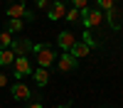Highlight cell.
I'll list each match as a JSON object with an SVG mask.
<instances>
[{
    "label": "cell",
    "instance_id": "cell-9",
    "mask_svg": "<svg viewBox=\"0 0 123 108\" xmlns=\"http://www.w3.org/2000/svg\"><path fill=\"white\" fill-rule=\"evenodd\" d=\"M57 44L64 49V52H71V47L76 44V39H74V34L71 32H59V37H57Z\"/></svg>",
    "mask_w": 123,
    "mask_h": 108
},
{
    "label": "cell",
    "instance_id": "cell-16",
    "mask_svg": "<svg viewBox=\"0 0 123 108\" xmlns=\"http://www.w3.org/2000/svg\"><path fill=\"white\" fill-rule=\"evenodd\" d=\"M64 17L69 20V22H76V20L81 17V12H79V10H76V7H69V10H67V15H64Z\"/></svg>",
    "mask_w": 123,
    "mask_h": 108
},
{
    "label": "cell",
    "instance_id": "cell-14",
    "mask_svg": "<svg viewBox=\"0 0 123 108\" xmlns=\"http://www.w3.org/2000/svg\"><path fill=\"white\" fill-rule=\"evenodd\" d=\"M106 15H108V25L113 27V29H121V20H118V10L113 7V10H108Z\"/></svg>",
    "mask_w": 123,
    "mask_h": 108
},
{
    "label": "cell",
    "instance_id": "cell-8",
    "mask_svg": "<svg viewBox=\"0 0 123 108\" xmlns=\"http://www.w3.org/2000/svg\"><path fill=\"white\" fill-rule=\"evenodd\" d=\"M57 64H59V71H74V69H76V59L71 57L69 52H64L57 59Z\"/></svg>",
    "mask_w": 123,
    "mask_h": 108
},
{
    "label": "cell",
    "instance_id": "cell-7",
    "mask_svg": "<svg viewBox=\"0 0 123 108\" xmlns=\"http://www.w3.org/2000/svg\"><path fill=\"white\" fill-rule=\"evenodd\" d=\"M67 15V5L62 3V0H54L52 5H49V10H47V17L52 20V22H57V20H62Z\"/></svg>",
    "mask_w": 123,
    "mask_h": 108
},
{
    "label": "cell",
    "instance_id": "cell-18",
    "mask_svg": "<svg viewBox=\"0 0 123 108\" xmlns=\"http://www.w3.org/2000/svg\"><path fill=\"white\" fill-rule=\"evenodd\" d=\"M71 3H74V7L79 10V12H81V10H86V7H89V0H71Z\"/></svg>",
    "mask_w": 123,
    "mask_h": 108
},
{
    "label": "cell",
    "instance_id": "cell-13",
    "mask_svg": "<svg viewBox=\"0 0 123 108\" xmlns=\"http://www.w3.org/2000/svg\"><path fill=\"white\" fill-rule=\"evenodd\" d=\"M5 27H7V32L12 34V32H20V29L25 27V22H22V20H10V17H7V22H5Z\"/></svg>",
    "mask_w": 123,
    "mask_h": 108
},
{
    "label": "cell",
    "instance_id": "cell-12",
    "mask_svg": "<svg viewBox=\"0 0 123 108\" xmlns=\"http://www.w3.org/2000/svg\"><path fill=\"white\" fill-rule=\"evenodd\" d=\"M15 62V54L10 49H0V66H10Z\"/></svg>",
    "mask_w": 123,
    "mask_h": 108
},
{
    "label": "cell",
    "instance_id": "cell-1",
    "mask_svg": "<svg viewBox=\"0 0 123 108\" xmlns=\"http://www.w3.org/2000/svg\"><path fill=\"white\" fill-rule=\"evenodd\" d=\"M32 54L37 59V66H42V69L54 64V47L52 44H32Z\"/></svg>",
    "mask_w": 123,
    "mask_h": 108
},
{
    "label": "cell",
    "instance_id": "cell-19",
    "mask_svg": "<svg viewBox=\"0 0 123 108\" xmlns=\"http://www.w3.org/2000/svg\"><path fill=\"white\" fill-rule=\"evenodd\" d=\"M84 42L89 44V49H91V47H96V42H94V37H91V32H84Z\"/></svg>",
    "mask_w": 123,
    "mask_h": 108
},
{
    "label": "cell",
    "instance_id": "cell-3",
    "mask_svg": "<svg viewBox=\"0 0 123 108\" xmlns=\"http://www.w3.org/2000/svg\"><path fill=\"white\" fill-rule=\"evenodd\" d=\"M81 20H84V29L86 32H91V27H96V25H101L104 22V12L101 10H91V7H86V10H81Z\"/></svg>",
    "mask_w": 123,
    "mask_h": 108
},
{
    "label": "cell",
    "instance_id": "cell-11",
    "mask_svg": "<svg viewBox=\"0 0 123 108\" xmlns=\"http://www.w3.org/2000/svg\"><path fill=\"white\" fill-rule=\"evenodd\" d=\"M32 74H35V81H37V86H47V84H49V71H47V69L37 66Z\"/></svg>",
    "mask_w": 123,
    "mask_h": 108
},
{
    "label": "cell",
    "instance_id": "cell-20",
    "mask_svg": "<svg viewBox=\"0 0 123 108\" xmlns=\"http://www.w3.org/2000/svg\"><path fill=\"white\" fill-rule=\"evenodd\" d=\"M49 5H52V0H37V7L42 10H49Z\"/></svg>",
    "mask_w": 123,
    "mask_h": 108
},
{
    "label": "cell",
    "instance_id": "cell-21",
    "mask_svg": "<svg viewBox=\"0 0 123 108\" xmlns=\"http://www.w3.org/2000/svg\"><path fill=\"white\" fill-rule=\"evenodd\" d=\"M0 86H7V76L5 74H0Z\"/></svg>",
    "mask_w": 123,
    "mask_h": 108
},
{
    "label": "cell",
    "instance_id": "cell-5",
    "mask_svg": "<svg viewBox=\"0 0 123 108\" xmlns=\"http://www.w3.org/2000/svg\"><path fill=\"white\" fill-rule=\"evenodd\" d=\"M10 52L15 57H27V54H32V42H30V39H12Z\"/></svg>",
    "mask_w": 123,
    "mask_h": 108
},
{
    "label": "cell",
    "instance_id": "cell-10",
    "mask_svg": "<svg viewBox=\"0 0 123 108\" xmlns=\"http://www.w3.org/2000/svg\"><path fill=\"white\" fill-rule=\"evenodd\" d=\"M89 52H91V49H89V44H86V42H76L74 47H71V52H69V54L74 57V59H81V57H86Z\"/></svg>",
    "mask_w": 123,
    "mask_h": 108
},
{
    "label": "cell",
    "instance_id": "cell-6",
    "mask_svg": "<svg viewBox=\"0 0 123 108\" xmlns=\"http://www.w3.org/2000/svg\"><path fill=\"white\" fill-rule=\"evenodd\" d=\"M10 93H12L17 101H27V98L32 96V88L27 84H22V81H15V86H10Z\"/></svg>",
    "mask_w": 123,
    "mask_h": 108
},
{
    "label": "cell",
    "instance_id": "cell-2",
    "mask_svg": "<svg viewBox=\"0 0 123 108\" xmlns=\"http://www.w3.org/2000/svg\"><path fill=\"white\" fill-rule=\"evenodd\" d=\"M7 17H10V20H35V15L30 12V7L25 5V0H10V5H7Z\"/></svg>",
    "mask_w": 123,
    "mask_h": 108
},
{
    "label": "cell",
    "instance_id": "cell-23",
    "mask_svg": "<svg viewBox=\"0 0 123 108\" xmlns=\"http://www.w3.org/2000/svg\"><path fill=\"white\" fill-rule=\"evenodd\" d=\"M57 108H71V103H62V106H57Z\"/></svg>",
    "mask_w": 123,
    "mask_h": 108
},
{
    "label": "cell",
    "instance_id": "cell-17",
    "mask_svg": "<svg viewBox=\"0 0 123 108\" xmlns=\"http://www.w3.org/2000/svg\"><path fill=\"white\" fill-rule=\"evenodd\" d=\"M96 3H98V7H101V10H106V12L116 7V5H113V0H96Z\"/></svg>",
    "mask_w": 123,
    "mask_h": 108
},
{
    "label": "cell",
    "instance_id": "cell-15",
    "mask_svg": "<svg viewBox=\"0 0 123 108\" xmlns=\"http://www.w3.org/2000/svg\"><path fill=\"white\" fill-rule=\"evenodd\" d=\"M10 44H12V34L7 29H3L0 32V49H10Z\"/></svg>",
    "mask_w": 123,
    "mask_h": 108
},
{
    "label": "cell",
    "instance_id": "cell-4",
    "mask_svg": "<svg viewBox=\"0 0 123 108\" xmlns=\"http://www.w3.org/2000/svg\"><path fill=\"white\" fill-rule=\"evenodd\" d=\"M15 66V79H25L27 74H32L35 71V69H32V62H30V59L27 57H15V62H12Z\"/></svg>",
    "mask_w": 123,
    "mask_h": 108
},
{
    "label": "cell",
    "instance_id": "cell-22",
    "mask_svg": "<svg viewBox=\"0 0 123 108\" xmlns=\"http://www.w3.org/2000/svg\"><path fill=\"white\" fill-rule=\"evenodd\" d=\"M27 108H42V103H39V101H35V103H30Z\"/></svg>",
    "mask_w": 123,
    "mask_h": 108
}]
</instances>
